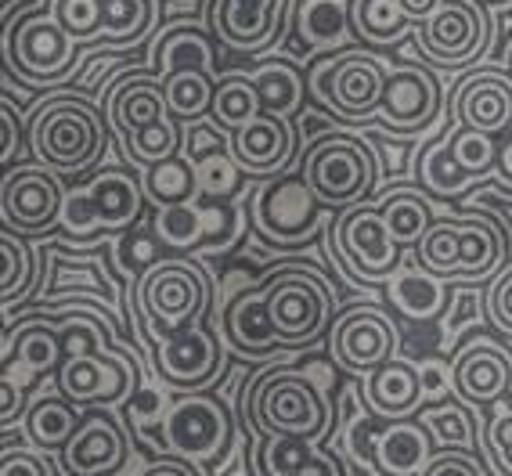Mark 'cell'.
<instances>
[{
    "label": "cell",
    "mask_w": 512,
    "mask_h": 476,
    "mask_svg": "<svg viewBox=\"0 0 512 476\" xmlns=\"http://www.w3.org/2000/svg\"><path fill=\"white\" fill-rule=\"evenodd\" d=\"M487 318L512 336V264H505L487 289Z\"/></svg>",
    "instance_id": "50"
},
{
    "label": "cell",
    "mask_w": 512,
    "mask_h": 476,
    "mask_svg": "<svg viewBox=\"0 0 512 476\" xmlns=\"http://www.w3.org/2000/svg\"><path fill=\"white\" fill-rule=\"evenodd\" d=\"M484 462L494 476H512V397L491 404L484 412Z\"/></svg>",
    "instance_id": "40"
},
{
    "label": "cell",
    "mask_w": 512,
    "mask_h": 476,
    "mask_svg": "<svg viewBox=\"0 0 512 476\" xmlns=\"http://www.w3.org/2000/svg\"><path fill=\"white\" fill-rule=\"evenodd\" d=\"M451 386L455 397L469 408L487 412L491 404L512 397V350L491 339H473L451 361Z\"/></svg>",
    "instance_id": "21"
},
{
    "label": "cell",
    "mask_w": 512,
    "mask_h": 476,
    "mask_svg": "<svg viewBox=\"0 0 512 476\" xmlns=\"http://www.w3.org/2000/svg\"><path fill=\"white\" fill-rule=\"evenodd\" d=\"M4 368H11L15 361L26 365L29 372H58L65 361L62 332L51 329L40 314L19 321V332L4 329Z\"/></svg>",
    "instance_id": "29"
},
{
    "label": "cell",
    "mask_w": 512,
    "mask_h": 476,
    "mask_svg": "<svg viewBox=\"0 0 512 476\" xmlns=\"http://www.w3.org/2000/svg\"><path fill=\"white\" fill-rule=\"evenodd\" d=\"M235 422H231L228 404L210 394H188L174 401L159 415L156 444L166 455L188 458V462H217L228 455Z\"/></svg>",
    "instance_id": "9"
},
{
    "label": "cell",
    "mask_w": 512,
    "mask_h": 476,
    "mask_svg": "<svg viewBox=\"0 0 512 476\" xmlns=\"http://www.w3.org/2000/svg\"><path fill=\"white\" fill-rule=\"evenodd\" d=\"M109 127L130 163L156 166L181 152V130L166 105V87L156 73H130L112 87L105 105Z\"/></svg>",
    "instance_id": "3"
},
{
    "label": "cell",
    "mask_w": 512,
    "mask_h": 476,
    "mask_svg": "<svg viewBox=\"0 0 512 476\" xmlns=\"http://www.w3.org/2000/svg\"><path fill=\"white\" fill-rule=\"evenodd\" d=\"M260 469L264 476H347V462L336 451L296 437L260 440Z\"/></svg>",
    "instance_id": "28"
},
{
    "label": "cell",
    "mask_w": 512,
    "mask_h": 476,
    "mask_svg": "<svg viewBox=\"0 0 512 476\" xmlns=\"http://www.w3.org/2000/svg\"><path fill=\"white\" fill-rule=\"evenodd\" d=\"M325 217V202L311 192L303 174L267 181L253 199V231L271 246H300L311 242Z\"/></svg>",
    "instance_id": "14"
},
{
    "label": "cell",
    "mask_w": 512,
    "mask_h": 476,
    "mask_svg": "<svg viewBox=\"0 0 512 476\" xmlns=\"http://www.w3.org/2000/svg\"><path fill=\"white\" fill-rule=\"evenodd\" d=\"M62 174L47 166H11L0 181V220L4 231H15L22 238H37L55 231L65 217Z\"/></svg>",
    "instance_id": "13"
},
{
    "label": "cell",
    "mask_w": 512,
    "mask_h": 476,
    "mask_svg": "<svg viewBox=\"0 0 512 476\" xmlns=\"http://www.w3.org/2000/svg\"><path fill=\"white\" fill-rule=\"evenodd\" d=\"M379 210H383V217H386V228L394 231V238L404 249L419 246L422 235L437 224V210H433V202L422 192H412V188L390 192L383 202H379Z\"/></svg>",
    "instance_id": "34"
},
{
    "label": "cell",
    "mask_w": 512,
    "mask_h": 476,
    "mask_svg": "<svg viewBox=\"0 0 512 476\" xmlns=\"http://www.w3.org/2000/svg\"><path fill=\"white\" fill-rule=\"evenodd\" d=\"M145 202V177H138V170L105 166L83 188H69L62 228L73 238H91L101 235V231L119 235V231L138 224L141 213H145Z\"/></svg>",
    "instance_id": "8"
},
{
    "label": "cell",
    "mask_w": 512,
    "mask_h": 476,
    "mask_svg": "<svg viewBox=\"0 0 512 476\" xmlns=\"http://www.w3.org/2000/svg\"><path fill=\"white\" fill-rule=\"evenodd\" d=\"M0 253H4L0 300H4V311H11L15 300H26V293L33 289L37 264H33V249L26 246V238L15 235V231H4V235H0Z\"/></svg>",
    "instance_id": "39"
},
{
    "label": "cell",
    "mask_w": 512,
    "mask_h": 476,
    "mask_svg": "<svg viewBox=\"0 0 512 476\" xmlns=\"http://www.w3.org/2000/svg\"><path fill=\"white\" fill-rule=\"evenodd\" d=\"M494 177H498V184H502V188H509V192H512V130L502 138V145H498V163H494Z\"/></svg>",
    "instance_id": "57"
},
{
    "label": "cell",
    "mask_w": 512,
    "mask_h": 476,
    "mask_svg": "<svg viewBox=\"0 0 512 476\" xmlns=\"http://www.w3.org/2000/svg\"><path fill=\"white\" fill-rule=\"evenodd\" d=\"M419 177H422V184H426L430 192H437V195H462L469 184H473V177H469L466 170L455 163V156H451L448 138L437 141L430 152H422Z\"/></svg>",
    "instance_id": "43"
},
{
    "label": "cell",
    "mask_w": 512,
    "mask_h": 476,
    "mask_svg": "<svg viewBox=\"0 0 512 476\" xmlns=\"http://www.w3.org/2000/svg\"><path fill=\"white\" fill-rule=\"evenodd\" d=\"M141 476H202L199 462H188V458L163 455L159 462H152L148 469H141Z\"/></svg>",
    "instance_id": "55"
},
{
    "label": "cell",
    "mask_w": 512,
    "mask_h": 476,
    "mask_svg": "<svg viewBox=\"0 0 512 476\" xmlns=\"http://www.w3.org/2000/svg\"><path fill=\"white\" fill-rule=\"evenodd\" d=\"M152 22L148 0H105V37L112 44H127L138 40Z\"/></svg>",
    "instance_id": "47"
},
{
    "label": "cell",
    "mask_w": 512,
    "mask_h": 476,
    "mask_svg": "<svg viewBox=\"0 0 512 476\" xmlns=\"http://www.w3.org/2000/svg\"><path fill=\"white\" fill-rule=\"evenodd\" d=\"M0 476H51V466H47L44 451H26V448H4V458H0Z\"/></svg>",
    "instance_id": "51"
},
{
    "label": "cell",
    "mask_w": 512,
    "mask_h": 476,
    "mask_svg": "<svg viewBox=\"0 0 512 476\" xmlns=\"http://www.w3.org/2000/svg\"><path fill=\"white\" fill-rule=\"evenodd\" d=\"M311 91L347 123L375 119L386 94V65L365 51L325 58L311 76Z\"/></svg>",
    "instance_id": "15"
},
{
    "label": "cell",
    "mask_w": 512,
    "mask_h": 476,
    "mask_svg": "<svg viewBox=\"0 0 512 476\" xmlns=\"http://www.w3.org/2000/svg\"><path fill=\"white\" fill-rule=\"evenodd\" d=\"M152 65H156L159 80H166L170 73H188V69L217 76V51L199 26H174L159 37Z\"/></svg>",
    "instance_id": "32"
},
{
    "label": "cell",
    "mask_w": 512,
    "mask_h": 476,
    "mask_svg": "<svg viewBox=\"0 0 512 476\" xmlns=\"http://www.w3.org/2000/svg\"><path fill=\"white\" fill-rule=\"evenodd\" d=\"M329 350L347 372L368 376L375 368H383L386 361L401 357V332L383 307L357 303L350 311L336 314L329 332Z\"/></svg>",
    "instance_id": "16"
},
{
    "label": "cell",
    "mask_w": 512,
    "mask_h": 476,
    "mask_svg": "<svg viewBox=\"0 0 512 476\" xmlns=\"http://www.w3.org/2000/svg\"><path fill=\"white\" fill-rule=\"evenodd\" d=\"M145 195L152 206H188L202 195L199 170H195V159H188L184 152L163 159V163L148 166L145 174Z\"/></svg>",
    "instance_id": "33"
},
{
    "label": "cell",
    "mask_w": 512,
    "mask_h": 476,
    "mask_svg": "<svg viewBox=\"0 0 512 476\" xmlns=\"http://www.w3.org/2000/svg\"><path fill=\"white\" fill-rule=\"evenodd\" d=\"M303 40L311 44H332L343 40L350 29V8H343L339 0H307L300 15Z\"/></svg>",
    "instance_id": "45"
},
{
    "label": "cell",
    "mask_w": 512,
    "mask_h": 476,
    "mask_svg": "<svg viewBox=\"0 0 512 476\" xmlns=\"http://www.w3.org/2000/svg\"><path fill=\"white\" fill-rule=\"evenodd\" d=\"M256 87H260V98H264V112H275V116H289V112L300 105L303 98V80L289 62H271L264 65L260 73L253 76Z\"/></svg>",
    "instance_id": "41"
},
{
    "label": "cell",
    "mask_w": 512,
    "mask_h": 476,
    "mask_svg": "<svg viewBox=\"0 0 512 476\" xmlns=\"http://www.w3.org/2000/svg\"><path fill=\"white\" fill-rule=\"evenodd\" d=\"M289 0H213L210 19L220 44L235 51H264L285 33Z\"/></svg>",
    "instance_id": "22"
},
{
    "label": "cell",
    "mask_w": 512,
    "mask_h": 476,
    "mask_svg": "<svg viewBox=\"0 0 512 476\" xmlns=\"http://www.w3.org/2000/svg\"><path fill=\"white\" fill-rule=\"evenodd\" d=\"M397 4H401V11L408 15L412 26H422V22L433 19V11H437L444 0H397Z\"/></svg>",
    "instance_id": "56"
},
{
    "label": "cell",
    "mask_w": 512,
    "mask_h": 476,
    "mask_svg": "<svg viewBox=\"0 0 512 476\" xmlns=\"http://www.w3.org/2000/svg\"><path fill=\"white\" fill-rule=\"evenodd\" d=\"M448 148H451V156H455V163L462 166L473 181L494 174V163H498V141H494V134L455 127L448 134Z\"/></svg>",
    "instance_id": "42"
},
{
    "label": "cell",
    "mask_w": 512,
    "mask_h": 476,
    "mask_svg": "<svg viewBox=\"0 0 512 476\" xmlns=\"http://www.w3.org/2000/svg\"><path fill=\"white\" fill-rule=\"evenodd\" d=\"M156 235L170 249H192L199 238H206V220L195 202L188 206H163L156 213Z\"/></svg>",
    "instance_id": "46"
},
{
    "label": "cell",
    "mask_w": 512,
    "mask_h": 476,
    "mask_svg": "<svg viewBox=\"0 0 512 476\" xmlns=\"http://www.w3.org/2000/svg\"><path fill=\"white\" fill-rule=\"evenodd\" d=\"M419 476H487V462H480L476 451H437L430 458V466L422 469Z\"/></svg>",
    "instance_id": "49"
},
{
    "label": "cell",
    "mask_w": 512,
    "mask_h": 476,
    "mask_svg": "<svg viewBox=\"0 0 512 476\" xmlns=\"http://www.w3.org/2000/svg\"><path fill=\"white\" fill-rule=\"evenodd\" d=\"M350 29L372 44H397L412 22L397 0H350Z\"/></svg>",
    "instance_id": "38"
},
{
    "label": "cell",
    "mask_w": 512,
    "mask_h": 476,
    "mask_svg": "<svg viewBox=\"0 0 512 476\" xmlns=\"http://www.w3.org/2000/svg\"><path fill=\"white\" fill-rule=\"evenodd\" d=\"M109 116L91 98L73 91L51 98L29 119V152L40 166L55 174H87L105 152Z\"/></svg>",
    "instance_id": "1"
},
{
    "label": "cell",
    "mask_w": 512,
    "mask_h": 476,
    "mask_svg": "<svg viewBox=\"0 0 512 476\" xmlns=\"http://www.w3.org/2000/svg\"><path fill=\"white\" fill-rule=\"evenodd\" d=\"M0 127H4V148H0V159H4V166L11 170V163H15V156H19L22 148V123H19V109H15V101L4 98L0 101Z\"/></svg>",
    "instance_id": "53"
},
{
    "label": "cell",
    "mask_w": 512,
    "mask_h": 476,
    "mask_svg": "<svg viewBox=\"0 0 512 476\" xmlns=\"http://www.w3.org/2000/svg\"><path fill=\"white\" fill-rule=\"evenodd\" d=\"M199 170V184H202V195H235L238 184H242V166L235 163L231 152H213V156L199 159L195 163Z\"/></svg>",
    "instance_id": "48"
},
{
    "label": "cell",
    "mask_w": 512,
    "mask_h": 476,
    "mask_svg": "<svg viewBox=\"0 0 512 476\" xmlns=\"http://www.w3.org/2000/svg\"><path fill=\"white\" fill-rule=\"evenodd\" d=\"M213 285L206 267L192 257H159L141 271L138 311L152 339L177 336V332L199 325L210 307Z\"/></svg>",
    "instance_id": "5"
},
{
    "label": "cell",
    "mask_w": 512,
    "mask_h": 476,
    "mask_svg": "<svg viewBox=\"0 0 512 476\" xmlns=\"http://www.w3.org/2000/svg\"><path fill=\"white\" fill-rule=\"evenodd\" d=\"M4 62L11 73L29 83H62L76 69V40L58 26L51 11H29L19 22H8Z\"/></svg>",
    "instance_id": "11"
},
{
    "label": "cell",
    "mask_w": 512,
    "mask_h": 476,
    "mask_svg": "<svg viewBox=\"0 0 512 476\" xmlns=\"http://www.w3.org/2000/svg\"><path fill=\"white\" fill-rule=\"evenodd\" d=\"M419 419L430 430L433 444L440 451H451V448L476 451V440L484 433L466 401H444V404H433V408H422Z\"/></svg>",
    "instance_id": "35"
},
{
    "label": "cell",
    "mask_w": 512,
    "mask_h": 476,
    "mask_svg": "<svg viewBox=\"0 0 512 476\" xmlns=\"http://www.w3.org/2000/svg\"><path fill=\"white\" fill-rule=\"evenodd\" d=\"M361 404L372 419L397 422L415 419L426 408V390H422V372L408 357H394L383 368L361 376Z\"/></svg>",
    "instance_id": "25"
},
{
    "label": "cell",
    "mask_w": 512,
    "mask_h": 476,
    "mask_svg": "<svg viewBox=\"0 0 512 476\" xmlns=\"http://www.w3.org/2000/svg\"><path fill=\"white\" fill-rule=\"evenodd\" d=\"M130 466V437L112 408H87L80 430L58 451L62 476H123Z\"/></svg>",
    "instance_id": "19"
},
{
    "label": "cell",
    "mask_w": 512,
    "mask_h": 476,
    "mask_svg": "<svg viewBox=\"0 0 512 476\" xmlns=\"http://www.w3.org/2000/svg\"><path fill=\"white\" fill-rule=\"evenodd\" d=\"M332 260L347 267L361 282H390L401 267L404 246L386 228V217L372 202H357L350 210H339L332 220Z\"/></svg>",
    "instance_id": "10"
},
{
    "label": "cell",
    "mask_w": 512,
    "mask_h": 476,
    "mask_svg": "<svg viewBox=\"0 0 512 476\" xmlns=\"http://www.w3.org/2000/svg\"><path fill=\"white\" fill-rule=\"evenodd\" d=\"M448 296H451V282L430 275L415 260L412 264H401L397 275L390 278V303L412 321H433L448 307Z\"/></svg>",
    "instance_id": "31"
},
{
    "label": "cell",
    "mask_w": 512,
    "mask_h": 476,
    "mask_svg": "<svg viewBox=\"0 0 512 476\" xmlns=\"http://www.w3.org/2000/svg\"><path fill=\"white\" fill-rule=\"evenodd\" d=\"M166 105L177 123H199L213 112V94H217V76L188 69V73H170L163 80Z\"/></svg>",
    "instance_id": "37"
},
{
    "label": "cell",
    "mask_w": 512,
    "mask_h": 476,
    "mask_svg": "<svg viewBox=\"0 0 512 476\" xmlns=\"http://www.w3.org/2000/svg\"><path fill=\"white\" fill-rule=\"evenodd\" d=\"M491 11L480 0H444L430 22L415 26V44L440 69H466L491 47Z\"/></svg>",
    "instance_id": "12"
},
{
    "label": "cell",
    "mask_w": 512,
    "mask_h": 476,
    "mask_svg": "<svg viewBox=\"0 0 512 476\" xmlns=\"http://www.w3.org/2000/svg\"><path fill=\"white\" fill-rule=\"evenodd\" d=\"M264 112V98H260V87H256L253 76L231 73L224 80H217V94H213V112L210 119L220 130H231L253 123L256 116Z\"/></svg>",
    "instance_id": "36"
},
{
    "label": "cell",
    "mask_w": 512,
    "mask_h": 476,
    "mask_svg": "<svg viewBox=\"0 0 512 476\" xmlns=\"http://www.w3.org/2000/svg\"><path fill=\"white\" fill-rule=\"evenodd\" d=\"M152 365H156L159 383L181 394H202L224 372V347L210 325H192L177 336L156 339L152 347Z\"/></svg>",
    "instance_id": "18"
},
{
    "label": "cell",
    "mask_w": 512,
    "mask_h": 476,
    "mask_svg": "<svg viewBox=\"0 0 512 476\" xmlns=\"http://www.w3.org/2000/svg\"><path fill=\"white\" fill-rule=\"evenodd\" d=\"M455 127L480 130V134H509L512 130V76L502 69H480L458 83Z\"/></svg>",
    "instance_id": "24"
},
{
    "label": "cell",
    "mask_w": 512,
    "mask_h": 476,
    "mask_svg": "<svg viewBox=\"0 0 512 476\" xmlns=\"http://www.w3.org/2000/svg\"><path fill=\"white\" fill-rule=\"evenodd\" d=\"M509 210H512V206H509Z\"/></svg>",
    "instance_id": "58"
},
{
    "label": "cell",
    "mask_w": 512,
    "mask_h": 476,
    "mask_svg": "<svg viewBox=\"0 0 512 476\" xmlns=\"http://www.w3.org/2000/svg\"><path fill=\"white\" fill-rule=\"evenodd\" d=\"M433 455H437V444H433L430 430L422 426L419 415L415 419L386 422L383 430L372 433L365 448L368 466L379 476H419L422 469L430 466Z\"/></svg>",
    "instance_id": "27"
},
{
    "label": "cell",
    "mask_w": 512,
    "mask_h": 476,
    "mask_svg": "<svg viewBox=\"0 0 512 476\" xmlns=\"http://www.w3.org/2000/svg\"><path fill=\"white\" fill-rule=\"evenodd\" d=\"M246 430L253 426L256 440L296 437L321 440L332 430V408L311 376L293 368H267L242 390Z\"/></svg>",
    "instance_id": "2"
},
{
    "label": "cell",
    "mask_w": 512,
    "mask_h": 476,
    "mask_svg": "<svg viewBox=\"0 0 512 476\" xmlns=\"http://www.w3.org/2000/svg\"><path fill=\"white\" fill-rule=\"evenodd\" d=\"M303 181L325 202V210H350L368 202L379 184L375 152L354 134H325L303 152Z\"/></svg>",
    "instance_id": "7"
},
{
    "label": "cell",
    "mask_w": 512,
    "mask_h": 476,
    "mask_svg": "<svg viewBox=\"0 0 512 476\" xmlns=\"http://www.w3.org/2000/svg\"><path fill=\"white\" fill-rule=\"evenodd\" d=\"M55 383L58 394H65L80 408H119L134 394L138 372H134L127 354L101 347L65 357L62 368L55 372Z\"/></svg>",
    "instance_id": "17"
},
{
    "label": "cell",
    "mask_w": 512,
    "mask_h": 476,
    "mask_svg": "<svg viewBox=\"0 0 512 476\" xmlns=\"http://www.w3.org/2000/svg\"><path fill=\"white\" fill-rule=\"evenodd\" d=\"M231 156L249 177H278L296 156V130L289 116L260 112L253 123L231 134Z\"/></svg>",
    "instance_id": "23"
},
{
    "label": "cell",
    "mask_w": 512,
    "mask_h": 476,
    "mask_svg": "<svg viewBox=\"0 0 512 476\" xmlns=\"http://www.w3.org/2000/svg\"><path fill=\"white\" fill-rule=\"evenodd\" d=\"M422 372V390H426V401H440V397H448L451 386V368L440 365V361H422L419 365Z\"/></svg>",
    "instance_id": "54"
},
{
    "label": "cell",
    "mask_w": 512,
    "mask_h": 476,
    "mask_svg": "<svg viewBox=\"0 0 512 476\" xmlns=\"http://www.w3.org/2000/svg\"><path fill=\"white\" fill-rule=\"evenodd\" d=\"M440 112V83L426 65L401 62L386 69V94L375 123L394 134H422Z\"/></svg>",
    "instance_id": "20"
},
{
    "label": "cell",
    "mask_w": 512,
    "mask_h": 476,
    "mask_svg": "<svg viewBox=\"0 0 512 476\" xmlns=\"http://www.w3.org/2000/svg\"><path fill=\"white\" fill-rule=\"evenodd\" d=\"M51 15L76 44L105 37V0H55Z\"/></svg>",
    "instance_id": "44"
},
{
    "label": "cell",
    "mask_w": 512,
    "mask_h": 476,
    "mask_svg": "<svg viewBox=\"0 0 512 476\" xmlns=\"http://www.w3.org/2000/svg\"><path fill=\"white\" fill-rule=\"evenodd\" d=\"M29 412L26 404V390H22L19 383H15V376H0V422H4V430H11L15 422H22Z\"/></svg>",
    "instance_id": "52"
},
{
    "label": "cell",
    "mask_w": 512,
    "mask_h": 476,
    "mask_svg": "<svg viewBox=\"0 0 512 476\" xmlns=\"http://www.w3.org/2000/svg\"><path fill=\"white\" fill-rule=\"evenodd\" d=\"M264 300L271 329L282 339L285 350L311 347V343H318L321 336L332 332L336 296H332V285L321 275H314L311 267H278L275 275L264 282Z\"/></svg>",
    "instance_id": "6"
},
{
    "label": "cell",
    "mask_w": 512,
    "mask_h": 476,
    "mask_svg": "<svg viewBox=\"0 0 512 476\" xmlns=\"http://www.w3.org/2000/svg\"><path fill=\"white\" fill-rule=\"evenodd\" d=\"M220 332H224L228 350L249 357V361H264V357H275V354H282V357L293 354V350L282 347V339L271 329L264 285H260V289H242V293H235L224 303V311H220Z\"/></svg>",
    "instance_id": "26"
},
{
    "label": "cell",
    "mask_w": 512,
    "mask_h": 476,
    "mask_svg": "<svg viewBox=\"0 0 512 476\" xmlns=\"http://www.w3.org/2000/svg\"><path fill=\"white\" fill-rule=\"evenodd\" d=\"M83 412H87V408L73 404L65 394L37 397V401L29 404L26 419H22V433H26V440L37 451H44V455L55 451L58 455V451L73 440V433L80 430Z\"/></svg>",
    "instance_id": "30"
},
{
    "label": "cell",
    "mask_w": 512,
    "mask_h": 476,
    "mask_svg": "<svg viewBox=\"0 0 512 476\" xmlns=\"http://www.w3.org/2000/svg\"><path fill=\"white\" fill-rule=\"evenodd\" d=\"M412 260L444 282H484L509 264V238L484 213L437 217L412 249Z\"/></svg>",
    "instance_id": "4"
}]
</instances>
